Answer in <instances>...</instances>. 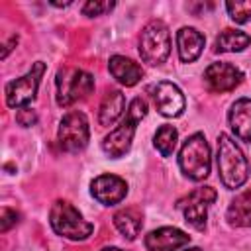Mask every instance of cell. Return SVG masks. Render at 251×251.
<instances>
[{"instance_id":"cell-1","label":"cell","mask_w":251,"mask_h":251,"mask_svg":"<svg viewBox=\"0 0 251 251\" xmlns=\"http://www.w3.org/2000/svg\"><path fill=\"white\" fill-rule=\"evenodd\" d=\"M218 171L227 188H239L249 176V163L243 151L226 133L218 137Z\"/></svg>"},{"instance_id":"cell-2","label":"cell","mask_w":251,"mask_h":251,"mask_svg":"<svg viewBox=\"0 0 251 251\" xmlns=\"http://www.w3.org/2000/svg\"><path fill=\"white\" fill-rule=\"evenodd\" d=\"M145 114H147V104H145V100H143V98H133L131 104H129V110H127L126 118L122 120V124H120L114 131H110V133L104 137L102 149H104L110 157H114V159L122 157V155L129 149L131 139H133V133H135V127H137V122H139Z\"/></svg>"},{"instance_id":"cell-3","label":"cell","mask_w":251,"mask_h":251,"mask_svg":"<svg viewBox=\"0 0 251 251\" xmlns=\"http://www.w3.org/2000/svg\"><path fill=\"white\" fill-rule=\"evenodd\" d=\"M49 222L57 235H63L73 241L86 239L94 229V226L90 222H86L80 216V212L65 200H59L53 204V208L49 212Z\"/></svg>"},{"instance_id":"cell-4","label":"cell","mask_w":251,"mask_h":251,"mask_svg":"<svg viewBox=\"0 0 251 251\" xmlns=\"http://www.w3.org/2000/svg\"><path fill=\"white\" fill-rule=\"evenodd\" d=\"M182 173L192 180H204L210 175V147L202 133L190 135L178 155Z\"/></svg>"},{"instance_id":"cell-5","label":"cell","mask_w":251,"mask_h":251,"mask_svg":"<svg viewBox=\"0 0 251 251\" xmlns=\"http://www.w3.org/2000/svg\"><path fill=\"white\" fill-rule=\"evenodd\" d=\"M94 88V78L86 71L65 67L57 73V104L71 106L86 98Z\"/></svg>"},{"instance_id":"cell-6","label":"cell","mask_w":251,"mask_h":251,"mask_svg":"<svg viewBox=\"0 0 251 251\" xmlns=\"http://www.w3.org/2000/svg\"><path fill=\"white\" fill-rule=\"evenodd\" d=\"M171 53L169 27L161 20L149 22L139 37V55L149 65H161Z\"/></svg>"},{"instance_id":"cell-7","label":"cell","mask_w":251,"mask_h":251,"mask_svg":"<svg viewBox=\"0 0 251 251\" xmlns=\"http://www.w3.org/2000/svg\"><path fill=\"white\" fill-rule=\"evenodd\" d=\"M43 73H45V63L37 61L24 76L8 82V86H6V104L10 108H25V104H29L35 98Z\"/></svg>"},{"instance_id":"cell-8","label":"cell","mask_w":251,"mask_h":251,"mask_svg":"<svg viewBox=\"0 0 251 251\" xmlns=\"http://www.w3.org/2000/svg\"><path fill=\"white\" fill-rule=\"evenodd\" d=\"M57 139L63 151L76 153L88 143V120L82 112H69L63 116L57 131Z\"/></svg>"},{"instance_id":"cell-9","label":"cell","mask_w":251,"mask_h":251,"mask_svg":"<svg viewBox=\"0 0 251 251\" xmlns=\"http://www.w3.org/2000/svg\"><path fill=\"white\" fill-rule=\"evenodd\" d=\"M216 200V190L212 186H202V188H196L192 190L186 198L178 200V208L184 212V218L186 222L196 227V229H204L206 226V212H208V206Z\"/></svg>"},{"instance_id":"cell-10","label":"cell","mask_w":251,"mask_h":251,"mask_svg":"<svg viewBox=\"0 0 251 251\" xmlns=\"http://www.w3.org/2000/svg\"><path fill=\"white\" fill-rule=\"evenodd\" d=\"M151 96H153V102L157 106V110L167 116V118H176L182 114L184 110V96L182 92L178 90L176 84L169 82V80H161L157 84H153L151 88Z\"/></svg>"},{"instance_id":"cell-11","label":"cell","mask_w":251,"mask_h":251,"mask_svg":"<svg viewBox=\"0 0 251 251\" xmlns=\"http://www.w3.org/2000/svg\"><path fill=\"white\" fill-rule=\"evenodd\" d=\"M243 75L229 63H212L204 71V80L212 92H229L241 82Z\"/></svg>"},{"instance_id":"cell-12","label":"cell","mask_w":251,"mask_h":251,"mask_svg":"<svg viewBox=\"0 0 251 251\" xmlns=\"http://www.w3.org/2000/svg\"><path fill=\"white\" fill-rule=\"evenodd\" d=\"M126 194H127V184L124 178L116 175H100L92 180V196L104 206H114L122 202Z\"/></svg>"},{"instance_id":"cell-13","label":"cell","mask_w":251,"mask_h":251,"mask_svg":"<svg viewBox=\"0 0 251 251\" xmlns=\"http://www.w3.org/2000/svg\"><path fill=\"white\" fill-rule=\"evenodd\" d=\"M190 241V235L176 227H159L145 235L147 251H175Z\"/></svg>"},{"instance_id":"cell-14","label":"cell","mask_w":251,"mask_h":251,"mask_svg":"<svg viewBox=\"0 0 251 251\" xmlns=\"http://www.w3.org/2000/svg\"><path fill=\"white\" fill-rule=\"evenodd\" d=\"M178 55L182 63H192L200 57L204 49V35L194 27H180L176 33Z\"/></svg>"},{"instance_id":"cell-15","label":"cell","mask_w":251,"mask_h":251,"mask_svg":"<svg viewBox=\"0 0 251 251\" xmlns=\"http://www.w3.org/2000/svg\"><path fill=\"white\" fill-rule=\"evenodd\" d=\"M108 69H110L112 76L124 86H133L143 76V69L135 61H131L127 57H122V55H114L108 63Z\"/></svg>"},{"instance_id":"cell-16","label":"cell","mask_w":251,"mask_h":251,"mask_svg":"<svg viewBox=\"0 0 251 251\" xmlns=\"http://www.w3.org/2000/svg\"><path fill=\"white\" fill-rule=\"evenodd\" d=\"M229 126L241 141H251V100L239 98L229 110Z\"/></svg>"},{"instance_id":"cell-17","label":"cell","mask_w":251,"mask_h":251,"mask_svg":"<svg viewBox=\"0 0 251 251\" xmlns=\"http://www.w3.org/2000/svg\"><path fill=\"white\" fill-rule=\"evenodd\" d=\"M227 222L237 227H249L251 226V188L237 194L233 202L227 208Z\"/></svg>"},{"instance_id":"cell-18","label":"cell","mask_w":251,"mask_h":251,"mask_svg":"<svg viewBox=\"0 0 251 251\" xmlns=\"http://www.w3.org/2000/svg\"><path fill=\"white\" fill-rule=\"evenodd\" d=\"M126 106V98L120 90H110L106 92V96L102 98L100 110H98V122L100 126H112L124 112Z\"/></svg>"},{"instance_id":"cell-19","label":"cell","mask_w":251,"mask_h":251,"mask_svg":"<svg viewBox=\"0 0 251 251\" xmlns=\"http://www.w3.org/2000/svg\"><path fill=\"white\" fill-rule=\"evenodd\" d=\"M114 224L124 233V237L135 239L141 231L143 220H141V214L135 208H126V210H120V212L114 214Z\"/></svg>"},{"instance_id":"cell-20","label":"cell","mask_w":251,"mask_h":251,"mask_svg":"<svg viewBox=\"0 0 251 251\" xmlns=\"http://www.w3.org/2000/svg\"><path fill=\"white\" fill-rule=\"evenodd\" d=\"M251 43V37L237 29H224L216 37V51H243Z\"/></svg>"},{"instance_id":"cell-21","label":"cell","mask_w":251,"mask_h":251,"mask_svg":"<svg viewBox=\"0 0 251 251\" xmlns=\"http://www.w3.org/2000/svg\"><path fill=\"white\" fill-rule=\"evenodd\" d=\"M155 147L163 157H169L176 147V129L173 126H161L155 133Z\"/></svg>"},{"instance_id":"cell-22","label":"cell","mask_w":251,"mask_h":251,"mask_svg":"<svg viewBox=\"0 0 251 251\" xmlns=\"http://www.w3.org/2000/svg\"><path fill=\"white\" fill-rule=\"evenodd\" d=\"M226 8L229 12V18L237 24H245L251 20V0H235L226 2Z\"/></svg>"},{"instance_id":"cell-23","label":"cell","mask_w":251,"mask_h":251,"mask_svg":"<svg viewBox=\"0 0 251 251\" xmlns=\"http://www.w3.org/2000/svg\"><path fill=\"white\" fill-rule=\"evenodd\" d=\"M114 8V2H86L82 6L84 16H102Z\"/></svg>"},{"instance_id":"cell-24","label":"cell","mask_w":251,"mask_h":251,"mask_svg":"<svg viewBox=\"0 0 251 251\" xmlns=\"http://www.w3.org/2000/svg\"><path fill=\"white\" fill-rule=\"evenodd\" d=\"M18 212L16 210H10V208H2V214H0V231L6 233L12 226L18 224Z\"/></svg>"},{"instance_id":"cell-25","label":"cell","mask_w":251,"mask_h":251,"mask_svg":"<svg viewBox=\"0 0 251 251\" xmlns=\"http://www.w3.org/2000/svg\"><path fill=\"white\" fill-rule=\"evenodd\" d=\"M16 122L20 126H24V127H29V126H33L37 122V116H35V112L31 108H20L18 114H16Z\"/></svg>"},{"instance_id":"cell-26","label":"cell","mask_w":251,"mask_h":251,"mask_svg":"<svg viewBox=\"0 0 251 251\" xmlns=\"http://www.w3.org/2000/svg\"><path fill=\"white\" fill-rule=\"evenodd\" d=\"M102 251H122V249H118V247H106V249H102Z\"/></svg>"},{"instance_id":"cell-27","label":"cell","mask_w":251,"mask_h":251,"mask_svg":"<svg viewBox=\"0 0 251 251\" xmlns=\"http://www.w3.org/2000/svg\"><path fill=\"white\" fill-rule=\"evenodd\" d=\"M184 251H202V249H198V247H190V249H184Z\"/></svg>"}]
</instances>
